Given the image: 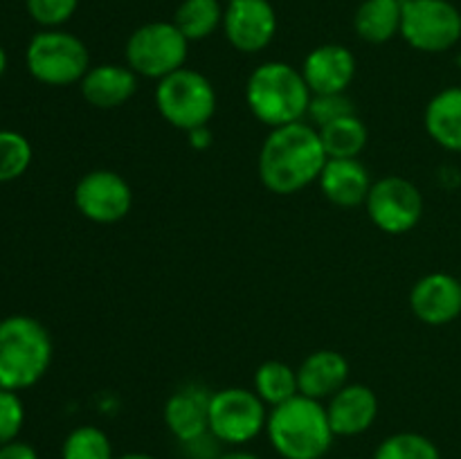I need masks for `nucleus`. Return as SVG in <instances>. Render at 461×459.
Instances as JSON below:
<instances>
[{
    "mask_svg": "<svg viewBox=\"0 0 461 459\" xmlns=\"http://www.w3.org/2000/svg\"><path fill=\"white\" fill-rule=\"evenodd\" d=\"M327 160L318 129L302 120L270 129L259 148L257 171L268 192L288 196L315 183Z\"/></svg>",
    "mask_w": 461,
    "mask_h": 459,
    "instance_id": "nucleus-1",
    "label": "nucleus"
},
{
    "mask_svg": "<svg viewBox=\"0 0 461 459\" xmlns=\"http://www.w3.org/2000/svg\"><path fill=\"white\" fill-rule=\"evenodd\" d=\"M313 93L300 68L284 61H266L250 72L246 104L252 115L268 129L295 124L309 112Z\"/></svg>",
    "mask_w": 461,
    "mask_h": 459,
    "instance_id": "nucleus-2",
    "label": "nucleus"
},
{
    "mask_svg": "<svg viewBox=\"0 0 461 459\" xmlns=\"http://www.w3.org/2000/svg\"><path fill=\"white\" fill-rule=\"evenodd\" d=\"M266 432L282 459H322L336 439L322 400L302 394L270 408Z\"/></svg>",
    "mask_w": 461,
    "mask_h": 459,
    "instance_id": "nucleus-3",
    "label": "nucleus"
},
{
    "mask_svg": "<svg viewBox=\"0 0 461 459\" xmlns=\"http://www.w3.org/2000/svg\"><path fill=\"white\" fill-rule=\"evenodd\" d=\"M52 338L39 320L9 315L0 320V390L36 385L52 363Z\"/></svg>",
    "mask_w": 461,
    "mask_h": 459,
    "instance_id": "nucleus-4",
    "label": "nucleus"
},
{
    "mask_svg": "<svg viewBox=\"0 0 461 459\" xmlns=\"http://www.w3.org/2000/svg\"><path fill=\"white\" fill-rule=\"evenodd\" d=\"M158 112L174 129L194 130L210 126L216 112V90L203 72L180 68L156 86Z\"/></svg>",
    "mask_w": 461,
    "mask_h": 459,
    "instance_id": "nucleus-5",
    "label": "nucleus"
},
{
    "mask_svg": "<svg viewBox=\"0 0 461 459\" xmlns=\"http://www.w3.org/2000/svg\"><path fill=\"white\" fill-rule=\"evenodd\" d=\"M25 61L30 75L45 86L79 84L90 70V54L84 40L59 27L39 32L30 40Z\"/></svg>",
    "mask_w": 461,
    "mask_h": 459,
    "instance_id": "nucleus-6",
    "label": "nucleus"
},
{
    "mask_svg": "<svg viewBox=\"0 0 461 459\" xmlns=\"http://www.w3.org/2000/svg\"><path fill=\"white\" fill-rule=\"evenodd\" d=\"M126 66L138 76L165 79L171 72L185 68L189 54V40L174 21H153L140 25L126 40Z\"/></svg>",
    "mask_w": 461,
    "mask_h": 459,
    "instance_id": "nucleus-7",
    "label": "nucleus"
},
{
    "mask_svg": "<svg viewBox=\"0 0 461 459\" xmlns=\"http://www.w3.org/2000/svg\"><path fill=\"white\" fill-rule=\"evenodd\" d=\"M268 405L246 387L212 392L210 435L228 446H243L257 439L268 423Z\"/></svg>",
    "mask_w": 461,
    "mask_h": 459,
    "instance_id": "nucleus-8",
    "label": "nucleus"
},
{
    "mask_svg": "<svg viewBox=\"0 0 461 459\" xmlns=\"http://www.w3.org/2000/svg\"><path fill=\"white\" fill-rule=\"evenodd\" d=\"M401 36L419 52H446L461 40V12L450 0H403Z\"/></svg>",
    "mask_w": 461,
    "mask_h": 459,
    "instance_id": "nucleus-9",
    "label": "nucleus"
},
{
    "mask_svg": "<svg viewBox=\"0 0 461 459\" xmlns=\"http://www.w3.org/2000/svg\"><path fill=\"white\" fill-rule=\"evenodd\" d=\"M367 216L385 234H405L423 216V196L412 180L403 176H383L374 180L367 194Z\"/></svg>",
    "mask_w": 461,
    "mask_h": 459,
    "instance_id": "nucleus-10",
    "label": "nucleus"
},
{
    "mask_svg": "<svg viewBox=\"0 0 461 459\" xmlns=\"http://www.w3.org/2000/svg\"><path fill=\"white\" fill-rule=\"evenodd\" d=\"M75 205L84 219L111 225L124 219L133 205V192L124 176L111 169L88 171L75 187Z\"/></svg>",
    "mask_w": 461,
    "mask_h": 459,
    "instance_id": "nucleus-11",
    "label": "nucleus"
},
{
    "mask_svg": "<svg viewBox=\"0 0 461 459\" xmlns=\"http://www.w3.org/2000/svg\"><path fill=\"white\" fill-rule=\"evenodd\" d=\"M221 27L234 50L257 54L273 43L277 34V14L268 0H228Z\"/></svg>",
    "mask_w": 461,
    "mask_h": 459,
    "instance_id": "nucleus-12",
    "label": "nucleus"
},
{
    "mask_svg": "<svg viewBox=\"0 0 461 459\" xmlns=\"http://www.w3.org/2000/svg\"><path fill=\"white\" fill-rule=\"evenodd\" d=\"M410 309L430 327L455 322L461 315V282L446 273L426 274L412 286Z\"/></svg>",
    "mask_w": 461,
    "mask_h": 459,
    "instance_id": "nucleus-13",
    "label": "nucleus"
},
{
    "mask_svg": "<svg viewBox=\"0 0 461 459\" xmlns=\"http://www.w3.org/2000/svg\"><path fill=\"white\" fill-rule=\"evenodd\" d=\"M300 70L313 94L347 93L358 70V61L345 45L324 43L306 54Z\"/></svg>",
    "mask_w": 461,
    "mask_h": 459,
    "instance_id": "nucleus-14",
    "label": "nucleus"
},
{
    "mask_svg": "<svg viewBox=\"0 0 461 459\" xmlns=\"http://www.w3.org/2000/svg\"><path fill=\"white\" fill-rule=\"evenodd\" d=\"M212 392L203 385H185L176 390L165 403V423L180 444H192L210 435Z\"/></svg>",
    "mask_w": 461,
    "mask_h": 459,
    "instance_id": "nucleus-15",
    "label": "nucleus"
},
{
    "mask_svg": "<svg viewBox=\"0 0 461 459\" xmlns=\"http://www.w3.org/2000/svg\"><path fill=\"white\" fill-rule=\"evenodd\" d=\"M329 423L336 436H358L374 426L378 417V399L372 387L363 382H347L329 399Z\"/></svg>",
    "mask_w": 461,
    "mask_h": 459,
    "instance_id": "nucleus-16",
    "label": "nucleus"
},
{
    "mask_svg": "<svg viewBox=\"0 0 461 459\" xmlns=\"http://www.w3.org/2000/svg\"><path fill=\"white\" fill-rule=\"evenodd\" d=\"M140 76L122 63H99L90 66L84 79L79 81L81 94L86 102L102 111L120 108L138 93Z\"/></svg>",
    "mask_w": 461,
    "mask_h": 459,
    "instance_id": "nucleus-17",
    "label": "nucleus"
},
{
    "mask_svg": "<svg viewBox=\"0 0 461 459\" xmlns=\"http://www.w3.org/2000/svg\"><path fill=\"white\" fill-rule=\"evenodd\" d=\"M318 183L333 205L356 207L365 205L374 180L358 158H329Z\"/></svg>",
    "mask_w": 461,
    "mask_h": 459,
    "instance_id": "nucleus-18",
    "label": "nucleus"
},
{
    "mask_svg": "<svg viewBox=\"0 0 461 459\" xmlns=\"http://www.w3.org/2000/svg\"><path fill=\"white\" fill-rule=\"evenodd\" d=\"M349 382V363L340 351L320 349L306 356L304 363L297 367V385L300 394L309 399H331L336 392Z\"/></svg>",
    "mask_w": 461,
    "mask_h": 459,
    "instance_id": "nucleus-19",
    "label": "nucleus"
},
{
    "mask_svg": "<svg viewBox=\"0 0 461 459\" xmlns=\"http://www.w3.org/2000/svg\"><path fill=\"white\" fill-rule=\"evenodd\" d=\"M423 124L439 147L461 153V86L439 90L428 102Z\"/></svg>",
    "mask_w": 461,
    "mask_h": 459,
    "instance_id": "nucleus-20",
    "label": "nucleus"
},
{
    "mask_svg": "<svg viewBox=\"0 0 461 459\" xmlns=\"http://www.w3.org/2000/svg\"><path fill=\"white\" fill-rule=\"evenodd\" d=\"M403 0H365L354 16L356 34L372 45L387 43L401 34Z\"/></svg>",
    "mask_w": 461,
    "mask_h": 459,
    "instance_id": "nucleus-21",
    "label": "nucleus"
},
{
    "mask_svg": "<svg viewBox=\"0 0 461 459\" xmlns=\"http://www.w3.org/2000/svg\"><path fill=\"white\" fill-rule=\"evenodd\" d=\"M327 158H358L367 147V126L358 115H347L318 129Z\"/></svg>",
    "mask_w": 461,
    "mask_h": 459,
    "instance_id": "nucleus-22",
    "label": "nucleus"
},
{
    "mask_svg": "<svg viewBox=\"0 0 461 459\" xmlns=\"http://www.w3.org/2000/svg\"><path fill=\"white\" fill-rule=\"evenodd\" d=\"M174 25L189 43L203 40L223 25V7L219 0H183L174 14Z\"/></svg>",
    "mask_w": 461,
    "mask_h": 459,
    "instance_id": "nucleus-23",
    "label": "nucleus"
},
{
    "mask_svg": "<svg viewBox=\"0 0 461 459\" xmlns=\"http://www.w3.org/2000/svg\"><path fill=\"white\" fill-rule=\"evenodd\" d=\"M255 392L268 408L282 405L300 394L297 369L282 360H266L255 372Z\"/></svg>",
    "mask_w": 461,
    "mask_h": 459,
    "instance_id": "nucleus-24",
    "label": "nucleus"
},
{
    "mask_svg": "<svg viewBox=\"0 0 461 459\" xmlns=\"http://www.w3.org/2000/svg\"><path fill=\"white\" fill-rule=\"evenodd\" d=\"M61 459H115V454L102 428L79 426L63 441Z\"/></svg>",
    "mask_w": 461,
    "mask_h": 459,
    "instance_id": "nucleus-25",
    "label": "nucleus"
},
{
    "mask_svg": "<svg viewBox=\"0 0 461 459\" xmlns=\"http://www.w3.org/2000/svg\"><path fill=\"white\" fill-rule=\"evenodd\" d=\"M372 459H441V453L419 432H396L381 441Z\"/></svg>",
    "mask_w": 461,
    "mask_h": 459,
    "instance_id": "nucleus-26",
    "label": "nucleus"
},
{
    "mask_svg": "<svg viewBox=\"0 0 461 459\" xmlns=\"http://www.w3.org/2000/svg\"><path fill=\"white\" fill-rule=\"evenodd\" d=\"M32 144L16 130H0V183L16 180L30 169Z\"/></svg>",
    "mask_w": 461,
    "mask_h": 459,
    "instance_id": "nucleus-27",
    "label": "nucleus"
},
{
    "mask_svg": "<svg viewBox=\"0 0 461 459\" xmlns=\"http://www.w3.org/2000/svg\"><path fill=\"white\" fill-rule=\"evenodd\" d=\"M347 115H356V106L347 93L313 94L309 104V112H306V117H309L315 129H322V126Z\"/></svg>",
    "mask_w": 461,
    "mask_h": 459,
    "instance_id": "nucleus-28",
    "label": "nucleus"
},
{
    "mask_svg": "<svg viewBox=\"0 0 461 459\" xmlns=\"http://www.w3.org/2000/svg\"><path fill=\"white\" fill-rule=\"evenodd\" d=\"M30 16L45 30L63 25L70 21L72 14L79 7V0H25Z\"/></svg>",
    "mask_w": 461,
    "mask_h": 459,
    "instance_id": "nucleus-29",
    "label": "nucleus"
},
{
    "mask_svg": "<svg viewBox=\"0 0 461 459\" xmlns=\"http://www.w3.org/2000/svg\"><path fill=\"white\" fill-rule=\"evenodd\" d=\"M25 421V408L16 392L0 390V446L16 441Z\"/></svg>",
    "mask_w": 461,
    "mask_h": 459,
    "instance_id": "nucleus-30",
    "label": "nucleus"
},
{
    "mask_svg": "<svg viewBox=\"0 0 461 459\" xmlns=\"http://www.w3.org/2000/svg\"><path fill=\"white\" fill-rule=\"evenodd\" d=\"M0 459H39V454L25 441H9L0 446Z\"/></svg>",
    "mask_w": 461,
    "mask_h": 459,
    "instance_id": "nucleus-31",
    "label": "nucleus"
},
{
    "mask_svg": "<svg viewBox=\"0 0 461 459\" xmlns=\"http://www.w3.org/2000/svg\"><path fill=\"white\" fill-rule=\"evenodd\" d=\"M189 144L194 148H207L212 144V133H210V126H201V129H194L189 130Z\"/></svg>",
    "mask_w": 461,
    "mask_h": 459,
    "instance_id": "nucleus-32",
    "label": "nucleus"
},
{
    "mask_svg": "<svg viewBox=\"0 0 461 459\" xmlns=\"http://www.w3.org/2000/svg\"><path fill=\"white\" fill-rule=\"evenodd\" d=\"M216 459H261V457L255 453H248V450H228V453L216 454Z\"/></svg>",
    "mask_w": 461,
    "mask_h": 459,
    "instance_id": "nucleus-33",
    "label": "nucleus"
},
{
    "mask_svg": "<svg viewBox=\"0 0 461 459\" xmlns=\"http://www.w3.org/2000/svg\"><path fill=\"white\" fill-rule=\"evenodd\" d=\"M115 459H156V457L149 453H126V454H120V457H115Z\"/></svg>",
    "mask_w": 461,
    "mask_h": 459,
    "instance_id": "nucleus-34",
    "label": "nucleus"
},
{
    "mask_svg": "<svg viewBox=\"0 0 461 459\" xmlns=\"http://www.w3.org/2000/svg\"><path fill=\"white\" fill-rule=\"evenodd\" d=\"M5 70H7V52H5V48L0 45V76L5 75Z\"/></svg>",
    "mask_w": 461,
    "mask_h": 459,
    "instance_id": "nucleus-35",
    "label": "nucleus"
},
{
    "mask_svg": "<svg viewBox=\"0 0 461 459\" xmlns=\"http://www.w3.org/2000/svg\"><path fill=\"white\" fill-rule=\"evenodd\" d=\"M457 63H459V70H461V52H459V58H457Z\"/></svg>",
    "mask_w": 461,
    "mask_h": 459,
    "instance_id": "nucleus-36",
    "label": "nucleus"
},
{
    "mask_svg": "<svg viewBox=\"0 0 461 459\" xmlns=\"http://www.w3.org/2000/svg\"><path fill=\"white\" fill-rule=\"evenodd\" d=\"M349 459H356V457H349Z\"/></svg>",
    "mask_w": 461,
    "mask_h": 459,
    "instance_id": "nucleus-37",
    "label": "nucleus"
},
{
    "mask_svg": "<svg viewBox=\"0 0 461 459\" xmlns=\"http://www.w3.org/2000/svg\"><path fill=\"white\" fill-rule=\"evenodd\" d=\"M459 282H461V279H459Z\"/></svg>",
    "mask_w": 461,
    "mask_h": 459,
    "instance_id": "nucleus-38",
    "label": "nucleus"
}]
</instances>
